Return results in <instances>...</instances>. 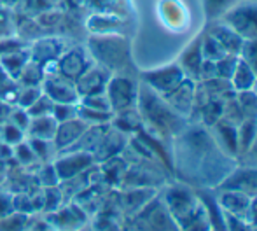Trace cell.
<instances>
[{"label": "cell", "mask_w": 257, "mask_h": 231, "mask_svg": "<svg viewBox=\"0 0 257 231\" xmlns=\"http://www.w3.org/2000/svg\"><path fill=\"white\" fill-rule=\"evenodd\" d=\"M254 88H255V93H257V81H255V84H254Z\"/></svg>", "instance_id": "47"}, {"label": "cell", "mask_w": 257, "mask_h": 231, "mask_svg": "<svg viewBox=\"0 0 257 231\" xmlns=\"http://www.w3.org/2000/svg\"><path fill=\"white\" fill-rule=\"evenodd\" d=\"M60 4H61V0H21V4L18 6V9L14 11V13L35 18V16H39V14L46 13V11L56 9Z\"/></svg>", "instance_id": "21"}, {"label": "cell", "mask_w": 257, "mask_h": 231, "mask_svg": "<svg viewBox=\"0 0 257 231\" xmlns=\"http://www.w3.org/2000/svg\"><path fill=\"white\" fill-rule=\"evenodd\" d=\"M140 82H144L146 86H149L153 91L158 95H166L172 89H175L180 82L186 79V74L180 68V65L175 61L168 65H163L159 68H151V70H140L139 72Z\"/></svg>", "instance_id": "6"}, {"label": "cell", "mask_w": 257, "mask_h": 231, "mask_svg": "<svg viewBox=\"0 0 257 231\" xmlns=\"http://www.w3.org/2000/svg\"><path fill=\"white\" fill-rule=\"evenodd\" d=\"M137 109L142 116L144 125H147V130H149V133L153 137L172 139V137L179 135L180 132H184L182 116L177 114L161 95L153 91L144 82H140L139 88Z\"/></svg>", "instance_id": "2"}, {"label": "cell", "mask_w": 257, "mask_h": 231, "mask_svg": "<svg viewBox=\"0 0 257 231\" xmlns=\"http://www.w3.org/2000/svg\"><path fill=\"white\" fill-rule=\"evenodd\" d=\"M0 137H2V142H6L14 147L27 139V133H25L23 130L18 128L16 125H13L11 121H6L0 125Z\"/></svg>", "instance_id": "31"}, {"label": "cell", "mask_w": 257, "mask_h": 231, "mask_svg": "<svg viewBox=\"0 0 257 231\" xmlns=\"http://www.w3.org/2000/svg\"><path fill=\"white\" fill-rule=\"evenodd\" d=\"M56 128H58V121L53 118V114L32 118L30 125H28V130H27V137H30V139L53 140L54 133H56Z\"/></svg>", "instance_id": "17"}, {"label": "cell", "mask_w": 257, "mask_h": 231, "mask_svg": "<svg viewBox=\"0 0 257 231\" xmlns=\"http://www.w3.org/2000/svg\"><path fill=\"white\" fill-rule=\"evenodd\" d=\"M27 142L30 144L32 151L35 153V156H37V160L41 161V163H49V161H54L58 151H56V147H54L53 140L30 139V137H27Z\"/></svg>", "instance_id": "26"}, {"label": "cell", "mask_w": 257, "mask_h": 231, "mask_svg": "<svg viewBox=\"0 0 257 231\" xmlns=\"http://www.w3.org/2000/svg\"><path fill=\"white\" fill-rule=\"evenodd\" d=\"M42 196H44V210L54 212L61 207V203H65V196L61 193L60 186H53V187H42Z\"/></svg>", "instance_id": "30"}, {"label": "cell", "mask_w": 257, "mask_h": 231, "mask_svg": "<svg viewBox=\"0 0 257 231\" xmlns=\"http://www.w3.org/2000/svg\"><path fill=\"white\" fill-rule=\"evenodd\" d=\"M86 128H88V125L84 121H81L79 118H72L68 121L58 123L56 133H54V139H53V144L58 153L74 146L82 137V133L86 132Z\"/></svg>", "instance_id": "16"}, {"label": "cell", "mask_w": 257, "mask_h": 231, "mask_svg": "<svg viewBox=\"0 0 257 231\" xmlns=\"http://www.w3.org/2000/svg\"><path fill=\"white\" fill-rule=\"evenodd\" d=\"M72 44H77V42H70L67 39L56 37V35H46L30 44V60L44 68L46 65L58 61V58Z\"/></svg>", "instance_id": "10"}, {"label": "cell", "mask_w": 257, "mask_h": 231, "mask_svg": "<svg viewBox=\"0 0 257 231\" xmlns=\"http://www.w3.org/2000/svg\"><path fill=\"white\" fill-rule=\"evenodd\" d=\"M203 28H205L206 34H210L220 46H222L224 51H226L227 55L240 56V51H241V48H243L245 41L229 27V25H226L224 21L217 20V21L205 23Z\"/></svg>", "instance_id": "14"}, {"label": "cell", "mask_w": 257, "mask_h": 231, "mask_svg": "<svg viewBox=\"0 0 257 231\" xmlns=\"http://www.w3.org/2000/svg\"><path fill=\"white\" fill-rule=\"evenodd\" d=\"M41 88L42 93L48 95L54 103H79V98H81L77 88H75V82L58 72L46 74Z\"/></svg>", "instance_id": "11"}, {"label": "cell", "mask_w": 257, "mask_h": 231, "mask_svg": "<svg viewBox=\"0 0 257 231\" xmlns=\"http://www.w3.org/2000/svg\"><path fill=\"white\" fill-rule=\"evenodd\" d=\"M77 118L81 121H84L88 126H100V125H108L114 118V112L110 110H98V109H89L81 103H77Z\"/></svg>", "instance_id": "23"}, {"label": "cell", "mask_w": 257, "mask_h": 231, "mask_svg": "<svg viewBox=\"0 0 257 231\" xmlns=\"http://www.w3.org/2000/svg\"><path fill=\"white\" fill-rule=\"evenodd\" d=\"M53 163L61 182V180H67L70 177L89 170L93 165H96V161L93 154L86 153V151H63V153L56 154Z\"/></svg>", "instance_id": "9"}, {"label": "cell", "mask_w": 257, "mask_h": 231, "mask_svg": "<svg viewBox=\"0 0 257 231\" xmlns=\"http://www.w3.org/2000/svg\"><path fill=\"white\" fill-rule=\"evenodd\" d=\"M14 161L32 172H35L42 165L41 161L37 160L35 153L32 151V147H30V144L27 142V139H25L23 142L18 144V146H14Z\"/></svg>", "instance_id": "24"}, {"label": "cell", "mask_w": 257, "mask_h": 231, "mask_svg": "<svg viewBox=\"0 0 257 231\" xmlns=\"http://www.w3.org/2000/svg\"><path fill=\"white\" fill-rule=\"evenodd\" d=\"M254 2H257V0H254Z\"/></svg>", "instance_id": "49"}, {"label": "cell", "mask_w": 257, "mask_h": 231, "mask_svg": "<svg viewBox=\"0 0 257 231\" xmlns=\"http://www.w3.org/2000/svg\"><path fill=\"white\" fill-rule=\"evenodd\" d=\"M177 63L180 65L186 77L194 79V81L200 79V68L201 63H203V55H201V32L182 49Z\"/></svg>", "instance_id": "15"}, {"label": "cell", "mask_w": 257, "mask_h": 231, "mask_svg": "<svg viewBox=\"0 0 257 231\" xmlns=\"http://www.w3.org/2000/svg\"><path fill=\"white\" fill-rule=\"evenodd\" d=\"M79 103L84 107H89V109H98V110H110V103H108V98L105 93H96V95H88V96H81Z\"/></svg>", "instance_id": "38"}, {"label": "cell", "mask_w": 257, "mask_h": 231, "mask_svg": "<svg viewBox=\"0 0 257 231\" xmlns=\"http://www.w3.org/2000/svg\"><path fill=\"white\" fill-rule=\"evenodd\" d=\"M35 175H37V180L41 184V187H53L60 184V177H58V172L54 168V163L49 161V163H42L41 167L35 170Z\"/></svg>", "instance_id": "29"}, {"label": "cell", "mask_w": 257, "mask_h": 231, "mask_svg": "<svg viewBox=\"0 0 257 231\" xmlns=\"http://www.w3.org/2000/svg\"><path fill=\"white\" fill-rule=\"evenodd\" d=\"M196 86L198 84L194 79L186 77L175 89H172L170 93L163 95V98L166 100V103H168L177 114L186 118V116H189L194 109V102H196Z\"/></svg>", "instance_id": "12"}, {"label": "cell", "mask_w": 257, "mask_h": 231, "mask_svg": "<svg viewBox=\"0 0 257 231\" xmlns=\"http://www.w3.org/2000/svg\"><path fill=\"white\" fill-rule=\"evenodd\" d=\"M240 0H201V7H203V16L205 23L210 21H217Z\"/></svg>", "instance_id": "22"}, {"label": "cell", "mask_w": 257, "mask_h": 231, "mask_svg": "<svg viewBox=\"0 0 257 231\" xmlns=\"http://www.w3.org/2000/svg\"><path fill=\"white\" fill-rule=\"evenodd\" d=\"M156 18L165 30L173 35H184L193 27V14L184 0H156Z\"/></svg>", "instance_id": "3"}, {"label": "cell", "mask_w": 257, "mask_h": 231, "mask_svg": "<svg viewBox=\"0 0 257 231\" xmlns=\"http://www.w3.org/2000/svg\"><path fill=\"white\" fill-rule=\"evenodd\" d=\"M13 198L14 194L9 193V191H0V219L6 217V215L13 214L14 210V205H13Z\"/></svg>", "instance_id": "42"}, {"label": "cell", "mask_w": 257, "mask_h": 231, "mask_svg": "<svg viewBox=\"0 0 257 231\" xmlns=\"http://www.w3.org/2000/svg\"><path fill=\"white\" fill-rule=\"evenodd\" d=\"M220 203L226 208H229V210L238 214V212L245 210V207H248L250 200H248L247 194L240 193V191H227V193H224L222 196H220Z\"/></svg>", "instance_id": "28"}, {"label": "cell", "mask_w": 257, "mask_h": 231, "mask_svg": "<svg viewBox=\"0 0 257 231\" xmlns=\"http://www.w3.org/2000/svg\"><path fill=\"white\" fill-rule=\"evenodd\" d=\"M201 55H203V60H208V61H217L227 55L222 46H220L212 35L206 34L205 28H201Z\"/></svg>", "instance_id": "27"}, {"label": "cell", "mask_w": 257, "mask_h": 231, "mask_svg": "<svg viewBox=\"0 0 257 231\" xmlns=\"http://www.w3.org/2000/svg\"><path fill=\"white\" fill-rule=\"evenodd\" d=\"M30 114H28L27 109H21V107H13V110H11L9 114V119L7 121H11L13 125H16L20 130H23L25 133H27L28 130V125H30Z\"/></svg>", "instance_id": "41"}, {"label": "cell", "mask_w": 257, "mask_h": 231, "mask_svg": "<svg viewBox=\"0 0 257 231\" xmlns=\"http://www.w3.org/2000/svg\"><path fill=\"white\" fill-rule=\"evenodd\" d=\"M238 60H240V56H236V55H226V56L220 58V60H217L215 61V77L229 81L234 68H236V65H238Z\"/></svg>", "instance_id": "33"}, {"label": "cell", "mask_w": 257, "mask_h": 231, "mask_svg": "<svg viewBox=\"0 0 257 231\" xmlns=\"http://www.w3.org/2000/svg\"><path fill=\"white\" fill-rule=\"evenodd\" d=\"M7 170H9V163L4 161V160H0V186H4V182H6Z\"/></svg>", "instance_id": "46"}, {"label": "cell", "mask_w": 257, "mask_h": 231, "mask_svg": "<svg viewBox=\"0 0 257 231\" xmlns=\"http://www.w3.org/2000/svg\"><path fill=\"white\" fill-rule=\"evenodd\" d=\"M93 63L95 61L86 49L84 42H77V44H72L70 48L65 49L63 55L58 58L56 72L75 82Z\"/></svg>", "instance_id": "8"}, {"label": "cell", "mask_w": 257, "mask_h": 231, "mask_svg": "<svg viewBox=\"0 0 257 231\" xmlns=\"http://www.w3.org/2000/svg\"><path fill=\"white\" fill-rule=\"evenodd\" d=\"M255 81H257V75L254 74V70L240 58L236 68H234L233 75L229 79L233 89L234 91H248V89L254 88Z\"/></svg>", "instance_id": "20"}, {"label": "cell", "mask_w": 257, "mask_h": 231, "mask_svg": "<svg viewBox=\"0 0 257 231\" xmlns=\"http://www.w3.org/2000/svg\"><path fill=\"white\" fill-rule=\"evenodd\" d=\"M238 105L245 118H257V93L248 89V91H238Z\"/></svg>", "instance_id": "32"}, {"label": "cell", "mask_w": 257, "mask_h": 231, "mask_svg": "<svg viewBox=\"0 0 257 231\" xmlns=\"http://www.w3.org/2000/svg\"><path fill=\"white\" fill-rule=\"evenodd\" d=\"M28 42H25L23 39H20L18 35H13V37H6V39H0V58L11 55V53L18 51V49H23L28 48Z\"/></svg>", "instance_id": "40"}, {"label": "cell", "mask_w": 257, "mask_h": 231, "mask_svg": "<svg viewBox=\"0 0 257 231\" xmlns=\"http://www.w3.org/2000/svg\"><path fill=\"white\" fill-rule=\"evenodd\" d=\"M44 77H46L44 68H42L39 63H35V61L30 60L27 65H25L21 74L18 75L16 82L20 86H41L42 81H44Z\"/></svg>", "instance_id": "25"}, {"label": "cell", "mask_w": 257, "mask_h": 231, "mask_svg": "<svg viewBox=\"0 0 257 231\" xmlns=\"http://www.w3.org/2000/svg\"><path fill=\"white\" fill-rule=\"evenodd\" d=\"M30 61V46L23 49H18V51L11 53V55H6L0 58V65L2 68L11 75V77L16 81L18 75L21 74V70L25 68V65Z\"/></svg>", "instance_id": "19"}, {"label": "cell", "mask_w": 257, "mask_h": 231, "mask_svg": "<svg viewBox=\"0 0 257 231\" xmlns=\"http://www.w3.org/2000/svg\"><path fill=\"white\" fill-rule=\"evenodd\" d=\"M240 58L257 75V39H250V41L243 42V48H241V51H240Z\"/></svg>", "instance_id": "37"}, {"label": "cell", "mask_w": 257, "mask_h": 231, "mask_svg": "<svg viewBox=\"0 0 257 231\" xmlns=\"http://www.w3.org/2000/svg\"><path fill=\"white\" fill-rule=\"evenodd\" d=\"M137 23L139 20L119 16L110 13H96L89 14L84 20V28L89 34H122L128 37H135Z\"/></svg>", "instance_id": "7"}, {"label": "cell", "mask_w": 257, "mask_h": 231, "mask_svg": "<svg viewBox=\"0 0 257 231\" xmlns=\"http://www.w3.org/2000/svg\"><path fill=\"white\" fill-rule=\"evenodd\" d=\"M220 21L229 25L243 41L257 39V2L240 0L220 18Z\"/></svg>", "instance_id": "5"}, {"label": "cell", "mask_w": 257, "mask_h": 231, "mask_svg": "<svg viewBox=\"0 0 257 231\" xmlns=\"http://www.w3.org/2000/svg\"><path fill=\"white\" fill-rule=\"evenodd\" d=\"M132 39L122 34H89L84 41L93 61L108 70L112 75L139 77V68L133 60Z\"/></svg>", "instance_id": "1"}, {"label": "cell", "mask_w": 257, "mask_h": 231, "mask_svg": "<svg viewBox=\"0 0 257 231\" xmlns=\"http://www.w3.org/2000/svg\"><path fill=\"white\" fill-rule=\"evenodd\" d=\"M110 77H112L110 72L105 70L103 67H100L98 63H93L91 67L75 81V88H77L79 96L105 93V88H107V82Z\"/></svg>", "instance_id": "13"}, {"label": "cell", "mask_w": 257, "mask_h": 231, "mask_svg": "<svg viewBox=\"0 0 257 231\" xmlns=\"http://www.w3.org/2000/svg\"><path fill=\"white\" fill-rule=\"evenodd\" d=\"M41 95H42L41 86H20V91H18V98H16V107L28 109Z\"/></svg>", "instance_id": "34"}, {"label": "cell", "mask_w": 257, "mask_h": 231, "mask_svg": "<svg viewBox=\"0 0 257 231\" xmlns=\"http://www.w3.org/2000/svg\"><path fill=\"white\" fill-rule=\"evenodd\" d=\"M224 187H234L243 194H257V170L247 168V170L233 172L224 182Z\"/></svg>", "instance_id": "18"}, {"label": "cell", "mask_w": 257, "mask_h": 231, "mask_svg": "<svg viewBox=\"0 0 257 231\" xmlns=\"http://www.w3.org/2000/svg\"><path fill=\"white\" fill-rule=\"evenodd\" d=\"M51 114L58 123L77 118V103H54Z\"/></svg>", "instance_id": "39"}, {"label": "cell", "mask_w": 257, "mask_h": 231, "mask_svg": "<svg viewBox=\"0 0 257 231\" xmlns=\"http://www.w3.org/2000/svg\"><path fill=\"white\" fill-rule=\"evenodd\" d=\"M139 88H140L139 77L121 75V74L112 75L107 82V88H105V95L108 98L112 112L135 109L137 102H139Z\"/></svg>", "instance_id": "4"}, {"label": "cell", "mask_w": 257, "mask_h": 231, "mask_svg": "<svg viewBox=\"0 0 257 231\" xmlns=\"http://www.w3.org/2000/svg\"><path fill=\"white\" fill-rule=\"evenodd\" d=\"M13 107L14 105L4 102V100L0 98V125H2V123H6L7 119H9V114H11V110H13Z\"/></svg>", "instance_id": "44"}, {"label": "cell", "mask_w": 257, "mask_h": 231, "mask_svg": "<svg viewBox=\"0 0 257 231\" xmlns=\"http://www.w3.org/2000/svg\"><path fill=\"white\" fill-rule=\"evenodd\" d=\"M53 107H54V102L51 98H49L48 95H44L42 93L41 96H39L37 100H35L34 103H32L30 107H28V114H30V118H39V116H48L53 112Z\"/></svg>", "instance_id": "36"}, {"label": "cell", "mask_w": 257, "mask_h": 231, "mask_svg": "<svg viewBox=\"0 0 257 231\" xmlns=\"http://www.w3.org/2000/svg\"><path fill=\"white\" fill-rule=\"evenodd\" d=\"M16 35V13L13 9H0V39Z\"/></svg>", "instance_id": "35"}, {"label": "cell", "mask_w": 257, "mask_h": 231, "mask_svg": "<svg viewBox=\"0 0 257 231\" xmlns=\"http://www.w3.org/2000/svg\"><path fill=\"white\" fill-rule=\"evenodd\" d=\"M21 0H0V9H13L16 11Z\"/></svg>", "instance_id": "45"}, {"label": "cell", "mask_w": 257, "mask_h": 231, "mask_svg": "<svg viewBox=\"0 0 257 231\" xmlns=\"http://www.w3.org/2000/svg\"><path fill=\"white\" fill-rule=\"evenodd\" d=\"M0 142H2V137H0Z\"/></svg>", "instance_id": "48"}, {"label": "cell", "mask_w": 257, "mask_h": 231, "mask_svg": "<svg viewBox=\"0 0 257 231\" xmlns=\"http://www.w3.org/2000/svg\"><path fill=\"white\" fill-rule=\"evenodd\" d=\"M0 160L7 161V163L11 160H14V147L6 142H0Z\"/></svg>", "instance_id": "43"}]
</instances>
